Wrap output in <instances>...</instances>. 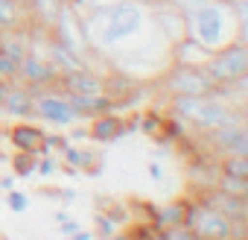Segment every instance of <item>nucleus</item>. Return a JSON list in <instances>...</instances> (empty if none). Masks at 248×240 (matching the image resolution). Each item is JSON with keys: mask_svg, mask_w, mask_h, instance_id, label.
I'll return each mask as SVG.
<instances>
[{"mask_svg": "<svg viewBox=\"0 0 248 240\" xmlns=\"http://www.w3.org/2000/svg\"><path fill=\"white\" fill-rule=\"evenodd\" d=\"M138 129L146 132V135H158V132L164 129V117H161L158 111H146V114H140V120H138Z\"/></svg>", "mask_w": 248, "mask_h": 240, "instance_id": "4be33fe9", "label": "nucleus"}, {"mask_svg": "<svg viewBox=\"0 0 248 240\" xmlns=\"http://www.w3.org/2000/svg\"><path fill=\"white\" fill-rule=\"evenodd\" d=\"M6 88H9V82L0 79V103H3V97H6Z\"/></svg>", "mask_w": 248, "mask_h": 240, "instance_id": "e433bc0d", "label": "nucleus"}, {"mask_svg": "<svg viewBox=\"0 0 248 240\" xmlns=\"http://www.w3.org/2000/svg\"><path fill=\"white\" fill-rule=\"evenodd\" d=\"M167 231V240H196L193 237V231L181 223V225H170V228H164Z\"/></svg>", "mask_w": 248, "mask_h": 240, "instance_id": "a878e982", "label": "nucleus"}, {"mask_svg": "<svg viewBox=\"0 0 248 240\" xmlns=\"http://www.w3.org/2000/svg\"><path fill=\"white\" fill-rule=\"evenodd\" d=\"M184 18H187V35H193L210 53L236 41L239 21L233 12V0H210V3H204L202 9H196Z\"/></svg>", "mask_w": 248, "mask_h": 240, "instance_id": "f03ea898", "label": "nucleus"}, {"mask_svg": "<svg viewBox=\"0 0 248 240\" xmlns=\"http://www.w3.org/2000/svg\"><path fill=\"white\" fill-rule=\"evenodd\" d=\"M59 193H62L64 202H73V199H76V190H73V188H64V190H59Z\"/></svg>", "mask_w": 248, "mask_h": 240, "instance_id": "72a5a7b5", "label": "nucleus"}, {"mask_svg": "<svg viewBox=\"0 0 248 240\" xmlns=\"http://www.w3.org/2000/svg\"><path fill=\"white\" fill-rule=\"evenodd\" d=\"M204 138L222 155H248V129H245V120H231V123L207 132Z\"/></svg>", "mask_w": 248, "mask_h": 240, "instance_id": "9b49d317", "label": "nucleus"}, {"mask_svg": "<svg viewBox=\"0 0 248 240\" xmlns=\"http://www.w3.org/2000/svg\"><path fill=\"white\" fill-rule=\"evenodd\" d=\"M67 144H70V141H67V135H47V132H44V147H50V150H59V153H62Z\"/></svg>", "mask_w": 248, "mask_h": 240, "instance_id": "cd10ccee", "label": "nucleus"}, {"mask_svg": "<svg viewBox=\"0 0 248 240\" xmlns=\"http://www.w3.org/2000/svg\"><path fill=\"white\" fill-rule=\"evenodd\" d=\"M204 70L219 88L248 76V44L245 41H231V44L213 50L210 59L204 62Z\"/></svg>", "mask_w": 248, "mask_h": 240, "instance_id": "20e7f679", "label": "nucleus"}, {"mask_svg": "<svg viewBox=\"0 0 248 240\" xmlns=\"http://www.w3.org/2000/svg\"><path fill=\"white\" fill-rule=\"evenodd\" d=\"M67 3H70V6H76V9H79V12H82V9H85V6H88V0H67Z\"/></svg>", "mask_w": 248, "mask_h": 240, "instance_id": "c9c22d12", "label": "nucleus"}, {"mask_svg": "<svg viewBox=\"0 0 248 240\" xmlns=\"http://www.w3.org/2000/svg\"><path fill=\"white\" fill-rule=\"evenodd\" d=\"M56 170H59V164H56L50 155H44V158H38V161H35V173H38V176H44V179H50Z\"/></svg>", "mask_w": 248, "mask_h": 240, "instance_id": "393cba45", "label": "nucleus"}, {"mask_svg": "<svg viewBox=\"0 0 248 240\" xmlns=\"http://www.w3.org/2000/svg\"><path fill=\"white\" fill-rule=\"evenodd\" d=\"M181 223H184V199L155 208V217H152L155 228H170V225H181Z\"/></svg>", "mask_w": 248, "mask_h": 240, "instance_id": "a211bd4d", "label": "nucleus"}, {"mask_svg": "<svg viewBox=\"0 0 248 240\" xmlns=\"http://www.w3.org/2000/svg\"><path fill=\"white\" fill-rule=\"evenodd\" d=\"M50 33V38L53 41H59L62 47H67L70 53H76V56H82L85 62H88V56H91V50H88V41H85V33H82V21H79V9L76 6H70L67 0L62 3V9H59V15H56V21H53V27L47 30Z\"/></svg>", "mask_w": 248, "mask_h": 240, "instance_id": "6e6552de", "label": "nucleus"}, {"mask_svg": "<svg viewBox=\"0 0 248 240\" xmlns=\"http://www.w3.org/2000/svg\"><path fill=\"white\" fill-rule=\"evenodd\" d=\"M70 240H93V231L79 228V231H73V234H70Z\"/></svg>", "mask_w": 248, "mask_h": 240, "instance_id": "7c9ffc66", "label": "nucleus"}, {"mask_svg": "<svg viewBox=\"0 0 248 240\" xmlns=\"http://www.w3.org/2000/svg\"><path fill=\"white\" fill-rule=\"evenodd\" d=\"M6 144L18 153H38L44 144V129L35 123H15L6 129Z\"/></svg>", "mask_w": 248, "mask_h": 240, "instance_id": "2eb2a0df", "label": "nucleus"}, {"mask_svg": "<svg viewBox=\"0 0 248 240\" xmlns=\"http://www.w3.org/2000/svg\"><path fill=\"white\" fill-rule=\"evenodd\" d=\"M35 161H38L35 153H18V150H12V155H9L12 176H18V179H30V176H35Z\"/></svg>", "mask_w": 248, "mask_h": 240, "instance_id": "6ab92c4d", "label": "nucleus"}, {"mask_svg": "<svg viewBox=\"0 0 248 240\" xmlns=\"http://www.w3.org/2000/svg\"><path fill=\"white\" fill-rule=\"evenodd\" d=\"M108 240H132V231H114Z\"/></svg>", "mask_w": 248, "mask_h": 240, "instance_id": "f704fd0d", "label": "nucleus"}, {"mask_svg": "<svg viewBox=\"0 0 248 240\" xmlns=\"http://www.w3.org/2000/svg\"><path fill=\"white\" fill-rule=\"evenodd\" d=\"M0 188H3V190H12V188H15V176H3V179H0Z\"/></svg>", "mask_w": 248, "mask_h": 240, "instance_id": "473e14b6", "label": "nucleus"}, {"mask_svg": "<svg viewBox=\"0 0 248 240\" xmlns=\"http://www.w3.org/2000/svg\"><path fill=\"white\" fill-rule=\"evenodd\" d=\"M213 188L222 190V193H228V196H248V179H239V176H225V173H219Z\"/></svg>", "mask_w": 248, "mask_h": 240, "instance_id": "aec40b11", "label": "nucleus"}, {"mask_svg": "<svg viewBox=\"0 0 248 240\" xmlns=\"http://www.w3.org/2000/svg\"><path fill=\"white\" fill-rule=\"evenodd\" d=\"M161 88L172 97V94H187V97H204V94H216L219 97V85L207 76L204 68H190V65H170L161 73Z\"/></svg>", "mask_w": 248, "mask_h": 240, "instance_id": "0eeeda50", "label": "nucleus"}, {"mask_svg": "<svg viewBox=\"0 0 248 240\" xmlns=\"http://www.w3.org/2000/svg\"><path fill=\"white\" fill-rule=\"evenodd\" d=\"M79 228H82V225H79V220H73V217H64V220L59 223V231H62L64 237H70V234L79 231Z\"/></svg>", "mask_w": 248, "mask_h": 240, "instance_id": "c85d7f7f", "label": "nucleus"}, {"mask_svg": "<svg viewBox=\"0 0 248 240\" xmlns=\"http://www.w3.org/2000/svg\"><path fill=\"white\" fill-rule=\"evenodd\" d=\"M172 3H175V9H178L181 15H190V12L202 9L204 3H210V0H172Z\"/></svg>", "mask_w": 248, "mask_h": 240, "instance_id": "bb28decb", "label": "nucleus"}, {"mask_svg": "<svg viewBox=\"0 0 248 240\" xmlns=\"http://www.w3.org/2000/svg\"><path fill=\"white\" fill-rule=\"evenodd\" d=\"M146 173H149V179H152V182H161V179H164V167H161L158 161H152V164L146 167Z\"/></svg>", "mask_w": 248, "mask_h": 240, "instance_id": "c756f323", "label": "nucleus"}, {"mask_svg": "<svg viewBox=\"0 0 248 240\" xmlns=\"http://www.w3.org/2000/svg\"><path fill=\"white\" fill-rule=\"evenodd\" d=\"M9 155H12V153H6V150H0V161H9Z\"/></svg>", "mask_w": 248, "mask_h": 240, "instance_id": "4c0bfd02", "label": "nucleus"}, {"mask_svg": "<svg viewBox=\"0 0 248 240\" xmlns=\"http://www.w3.org/2000/svg\"><path fill=\"white\" fill-rule=\"evenodd\" d=\"M146 240H167V231H164V228H152Z\"/></svg>", "mask_w": 248, "mask_h": 240, "instance_id": "2f4dec72", "label": "nucleus"}, {"mask_svg": "<svg viewBox=\"0 0 248 240\" xmlns=\"http://www.w3.org/2000/svg\"><path fill=\"white\" fill-rule=\"evenodd\" d=\"M18 27H30L27 6L18 0H0V30H18Z\"/></svg>", "mask_w": 248, "mask_h": 240, "instance_id": "f3484780", "label": "nucleus"}, {"mask_svg": "<svg viewBox=\"0 0 248 240\" xmlns=\"http://www.w3.org/2000/svg\"><path fill=\"white\" fill-rule=\"evenodd\" d=\"M6 205H9L15 214H24V211H30V196L12 188V190H6Z\"/></svg>", "mask_w": 248, "mask_h": 240, "instance_id": "b1692460", "label": "nucleus"}, {"mask_svg": "<svg viewBox=\"0 0 248 240\" xmlns=\"http://www.w3.org/2000/svg\"><path fill=\"white\" fill-rule=\"evenodd\" d=\"M18 3H24V6H27V0H18Z\"/></svg>", "mask_w": 248, "mask_h": 240, "instance_id": "ea45409f", "label": "nucleus"}, {"mask_svg": "<svg viewBox=\"0 0 248 240\" xmlns=\"http://www.w3.org/2000/svg\"><path fill=\"white\" fill-rule=\"evenodd\" d=\"M93 228H96V231H93V237L108 240V237L117 231V223H114L108 214H102V211H99V214H93Z\"/></svg>", "mask_w": 248, "mask_h": 240, "instance_id": "5701e85b", "label": "nucleus"}, {"mask_svg": "<svg viewBox=\"0 0 248 240\" xmlns=\"http://www.w3.org/2000/svg\"><path fill=\"white\" fill-rule=\"evenodd\" d=\"M184 225L196 240H231V220L202 199H184Z\"/></svg>", "mask_w": 248, "mask_h": 240, "instance_id": "39448f33", "label": "nucleus"}, {"mask_svg": "<svg viewBox=\"0 0 248 240\" xmlns=\"http://www.w3.org/2000/svg\"><path fill=\"white\" fill-rule=\"evenodd\" d=\"M210 59V50L204 44H199L193 35L178 38L170 47V65H190V68H204V62Z\"/></svg>", "mask_w": 248, "mask_h": 240, "instance_id": "f8f14e48", "label": "nucleus"}, {"mask_svg": "<svg viewBox=\"0 0 248 240\" xmlns=\"http://www.w3.org/2000/svg\"><path fill=\"white\" fill-rule=\"evenodd\" d=\"M170 108L175 117H181L184 123L202 135L231 123V120H245L242 108H233L231 103H222V97L216 94H204V97H187V94H172L170 97Z\"/></svg>", "mask_w": 248, "mask_h": 240, "instance_id": "7ed1b4c3", "label": "nucleus"}, {"mask_svg": "<svg viewBox=\"0 0 248 240\" xmlns=\"http://www.w3.org/2000/svg\"><path fill=\"white\" fill-rule=\"evenodd\" d=\"M64 0H27V15L32 30H50Z\"/></svg>", "mask_w": 248, "mask_h": 240, "instance_id": "dca6fc26", "label": "nucleus"}, {"mask_svg": "<svg viewBox=\"0 0 248 240\" xmlns=\"http://www.w3.org/2000/svg\"><path fill=\"white\" fill-rule=\"evenodd\" d=\"M149 24L170 47L187 35V18L175 9V3H149Z\"/></svg>", "mask_w": 248, "mask_h": 240, "instance_id": "9d476101", "label": "nucleus"}, {"mask_svg": "<svg viewBox=\"0 0 248 240\" xmlns=\"http://www.w3.org/2000/svg\"><path fill=\"white\" fill-rule=\"evenodd\" d=\"M32 117L44 120V123H50V126H56L62 132L70 129L73 123H85V120L73 111L67 94L59 91L56 85L53 88H41V91L32 94Z\"/></svg>", "mask_w": 248, "mask_h": 240, "instance_id": "423d86ee", "label": "nucleus"}, {"mask_svg": "<svg viewBox=\"0 0 248 240\" xmlns=\"http://www.w3.org/2000/svg\"><path fill=\"white\" fill-rule=\"evenodd\" d=\"M82 33L91 53H120L129 41H143L149 27L146 0H117L111 6H91L79 12Z\"/></svg>", "mask_w": 248, "mask_h": 240, "instance_id": "f257e3e1", "label": "nucleus"}, {"mask_svg": "<svg viewBox=\"0 0 248 240\" xmlns=\"http://www.w3.org/2000/svg\"><path fill=\"white\" fill-rule=\"evenodd\" d=\"M56 79H59L56 65H53L44 53L30 50V53L21 59V65H18V79H15V82L27 85V88L35 94V91H41V88H53Z\"/></svg>", "mask_w": 248, "mask_h": 240, "instance_id": "1a4fd4ad", "label": "nucleus"}, {"mask_svg": "<svg viewBox=\"0 0 248 240\" xmlns=\"http://www.w3.org/2000/svg\"><path fill=\"white\" fill-rule=\"evenodd\" d=\"M0 111H3L6 117H15V120L32 117V91H30L27 85L9 82L6 97H3V103H0Z\"/></svg>", "mask_w": 248, "mask_h": 240, "instance_id": "4468645a", "label": "nucleus"}, {"mask_svg": "<svg viewBox=\"0 0 248 240\" xmlns=\"http://www.w3.org/2000/svg\"><path fill=\"white\" fill-rule=\"evenodd\" d=\"M146 3H172V0H146Z\"/></svg>", "mask_w": 248, "mask_h": 240, "instance_id": "58836bf2", "label": "nucleus"}, {"mask_svg": "<svg viewBox=\"0 0 248 240\" xmlns=\"http://www.w3.org/2000/svg\"><path fill=\"white\" fill-rule=\"evenodd\" d=\"M123 135H126V129H123L120 111L99 114V117L91 120V126H88V141H96V144H114V141H120Z\"/></svg>", "mask_w": 248, "mask_h": 240, "instance_id": "ddd939ff", "label": "nucleus"}, {"mask_svg": "<svg viewBox=\"0 0 248 240\" xmlns=\"http://www.w3.org/2000/svg\"><path fill=\"white\" fill-rule=\"evenodd\" d=\"M219 173L248 179V155H222V161H219Z\"/></svg>", "mask_w": 248, "mask_h": 240, "instance_id": "412c9836", "label": "nucleus"}]
</instances>
